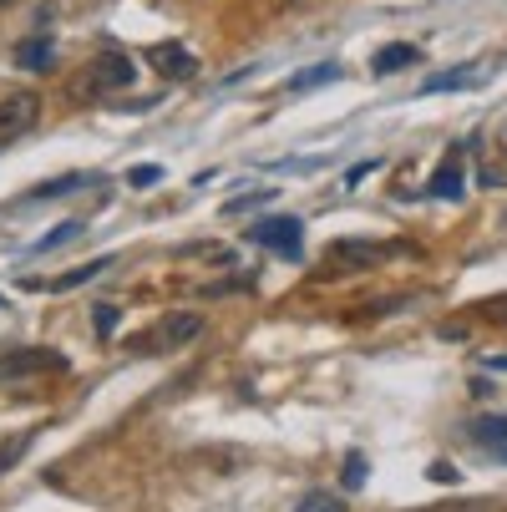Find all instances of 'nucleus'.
Masks as SVG:
<instances>
[{
  "label": "nucleus",
  "mask_w": 507,
  "mask_h": 512,
  "mask_svg": "<svg viewBox=\"0 0 507 512\" xmlns=\"http://www.w3.org/2000/svg\"><path fill=\"white\" fill-rule=\"evenodd\" d=\"M198 335H203V315H198V310H173V315L158 320L148 335H137L132 350H137V355H163V350H178V345H188V340H198Z\"/></svg>",
  "instance_id": "f257e3e1"
},
{
  "label": "nucleus",
  "mask_w": 507,
  "mask_h": 512,
  "mask_svg": "<svg viewBox=\"0 0 507 512\" xmlns=\"http://www.w3.org/2000/svg\"><path fill=\"white\" fill-rule=\"evenodd\" d=\"M137 77V66L127 51H102L92 66H87V92L92 97H112V92H127Z\"/></svg>",
  "instance_id": "f03ea898"
},
{
  "label": "nucleus",
  "mask_w": 507,
  "mask_h": 512,
  "mask_svg": "<svg viewBox=\"0 0 507 512\" xmlns=\"http://www.w3.org/2000/svg\"><path fill=\"white\" fill-rule=\"evenodd\" d=\"M41 371H66V355L56 350H11V355H0V386L6 381H26V376H41Z\"/></svg>",
  "instance_id": "7ed1b4c3"
},
{
  "label": "nucleus",
  "mask_w": 507,
  "mask_h": 512,
  "mask_svg": "<svg viewBox=\"0 0 507 512\" xmlns=\"http://www.w3.org/2000/svg\"><path fill=\"white\" fill-rule=\"evenodd\" d=\"M36 117H41V97H36V92H16V97H6V102H0V142H11V137L31 132Z\"/></svg>",
  "instance_id": "20e7f679"
},
{
  "label": "nucleus",
  "mask_w": 507,
  "mask_h": 512,
  "mask_svg": "<svg viewBox=\"0 0 507 512\" xmlns=\"http://www.w3.org/2000/svg\"><path fill=\"white\" fill-rule=\"evenodd\" d=\"M300 229H305L300 218L284 213V218H264V224H254L249 239L264 244V249H274V254H300Z\"/></svg>",
  "instance_id": "39448f33"
},
{
  "label": "nucleus",
  "mask_w": 507,
  "mask_h": 512,
  "mask_svg": "<svg viewBox=\"0 0 507 512\" xmlns=\"http://www.w3.org/2000/svg\"><path fill=\"white\" fill-rule=\"evenodd\" d=\"M153 61H158V77H168V82L193 77V56H188V46H178V41L158 46V51H153Z\"/></svg>",
  "instance_id": "423d86ee"
},
{
  "label": "nucleus",
  "mask_w": 507,
  "mask_h": 512,
  "mask_svg": "<svg viewBox=\"0 0 507 512\" xmlns=\"http://www.w3.org/2000/svg\"><path fill=\"white\" fill-rule=\"evenodd\" d=\"M51 61H56V46L41 41V36H31V41L16 46V66L21 71H51Z\"/></svg>",
  "instance_id": "0eeeda50"
},
{
  "label": "nucleus",
  "mask_w": 507,
  "mask_h": 512,
  "mask_svg": "<svg viewBox=\"0 0 507 512\" xmlns=\"http://www.w3.org/2000/svg\"><path fill=\"white\" fill-rule=\"evenodd\" d=\"M416 61V46H406V41H391V46H381L376 56H371V66H376V77H396L401 66H411Z\"/></svg>",
  "instance_id": "6e6552de"
},
{
  "label": "nucleus",
  "mask_w": 507,
  "mask_h": 512,
  "mask_svg": "<svg viewBox=\"0 0 507 512\" xmlns=\"http://www.w3.org/2000/svg\"><path fill=\"white\" fill-rule=\"evenodd\" d=\"M472 442H482L487 452H497V447H507V416H477L472 426Z\"/></svg>",
  "instance_id": "1a4fd4ad"
},
{
  "label": "nucleus",
  "mask_w": 507,
  "mask_h": 512,
  "mask_svg": "<svg viewBox=\"0 0 507 512\" xmlns=\"http://www.w3.org/2000/svg\"><path fill=\"white\" fill-rule=\"evenodd\" d=\"M426 193H431V198H462V158L442 163V168H437V178L426 183Z\"/></svg>",
  "instance_id": "9d476101"
},
{
  "label": "nucleus",
  "mask_w": 507,
  "mask_h": 512,
  "mask_svg": "<svg viewBox=\"0 0 507 512\" xmlns=\"http://www.w3.org/2000/svg\"><path fill=\"white\" fill-rule=\"evenodd\" d=\"M77 234H87V224H77V218H66V224H56V229H51L46 239H36L26 254H51V249H61L66 239H77Z\"/></svg>",
  "instance_id": "9b49d317"
},
{
  "label": "nucleus",
  "mask_w": 507,
  "mask_h": 512,
  "mask_svg": "<svg viewBox=\"0 0 507 512\" xmlns=\"http://www.w3.org/2000/svg\"><path fill=\"white\" fill-rule=\"evenodd\" d=\"M102 269H112V259H92V264H82V269H71V274H61V279H51L46 289H77V284H87V279H97Z\"/></svg>",
  "instance_id": "f8f14e48"
},
{
  "label": "nucleus",
  "mask_w": 507,
  "mask_h": 512,
  "mask_svg": "<svg viewBox=\"0 0 507 512\" xmlns=\"http://www.w3.org/2000/svg\"><path fill=\"white\" fill-rule=\"evenodd\" d=\"M26 447H31V431H16L11 442L0 447V477H6V472H11V467H16L21 457H26Z\"/></svg>",
  "instance_id": "ddd939ff"
},
{
  "label": "nucleus",
  "mask_w": 507,
  "mask_h": 512,
  "mask_svg": "<svg viewBox=\"0 0 507 512\" xmlns=\"http://www.w3.org/2000/svg\"><path fill=\"white\" fill-rule=\"evenodd\" d=\"M335 77H340V66H335V61H325V66H310L305 77H295L289 87H295V92H305V87H320V82H335Z\"/></svg>",
  "instance_id": "4468645a"
},
{
  "label": "nucleus",
  "mask_w": 507,
  "mask_h": 512,
  "mask_svg": "<svg viewBox=\"0 0 507 512\" xmlns=\"http://www.w3.org/2000/svg\"><path fill=\"white\" fill-rule=\"evenodd\" d=\"M295 512H345V502H340V497H330V492H305Z\"/></svg>",
  "instance_id": "2eb2a0df"
},
{
  "label": "nucleus",
  "mask_w": 507,
  "mask_h": 512,
  "mask_svg": "<svg viewBox=\"0 0 507 512\" xmlns=\"http://www.w3.org/2000/svg\"><path fill=\"white\" fill-rule=\"evenodd\" d=\"M467 82H472L467 71H452V77H426L421 92H457V87H467Z\"/></svg>",
  "instance_id": "dca6fc26"
},
{
  "label": "nucleus",
  "mask_w": 507,
  "mask_h": 512,
  "mask_svg": "<svg viewBox=\"0 0 507 512\" xmlns=\"http://www.w3.org/2000/svg\"><path fill=\"white\" fill-rule=\"evenodd\" d=\"M269 198H274V188H259V193L229 198V203H224V213H249V208H259V203H269Z\"/></svg>",
  "instance_id": "f3484780"
},
{
  "label": "nucleus",
  "mask_w": 507,
  "mask_h": 512,
  "mask_svg": "<svg viewBox=\"0 0 507 512\" xmlns=\"http://www.w3.org/2000/svg\"><path fill=\"white\" fill-rule=\"evenodd\" d=\"M366 472H371V467H366V457L350 452V457H345V477H340V482H345V487H360V482H366Z\"/></svg>",
  "instance_id": "a211bd4d"
},
{
  "label": "nucleus",
  "mask_w": 507,
  "mask_h": 512,
  "mask_svg": "<svg viewBox=\"0 0 507 512\" xmlns=\"http://www.w3.org/2000/svg\"><path fill=\"white\" fill-rule=\"evenodd\" d=\"M87 178H56V183H41L31 198H61V193H71V188H82Z\"/></svg>",
  "instance_id": "6ab92c4d"
},
{
  "label": "nucleus",
  "mask_w": 507,
  "mask_h": 512,
  "mask_svg": "<svg viewBox=\"0 0 507 512\" xmlns=\"http://www.w3.org/2000/svg\"><path fill=\"white\" fill-rule=\"evenodd\" d=\"M112 330H117V310H112V305H97V335L107 340Z\"/></svg>",
  "instance_id": "aec40b11"
},
{
  "label": "nucleus",
  "mask_w": 507,
  "mask_h": 512,
  "mask_svg": "<svg viewBox=\"0 0 507 512\" xmlns=\"http://www.w3.org/2000/svg\"><path fill=\"white\" fill-rule=\"evenodd\" d=\"M158 178H163V168H153V163H142V168L127 173V183H137V188H142V183H158Z\"/></svg>",
  "instance_id": "412c9836"
},
{
  "label": "nucleus",
  "mask_w": 507,
  "mask_h": 512,
  "mask_svg": "<svg viewBox=\"0 0 507 512\" xmlns=\"http://www.w3.org/2000/svg\"><path fill=\"white\" fill-rule=\"evenodd\" d=\"M426 477H431V482H457V467H452V462H431Z\"/></svg>",
  "instance_id": "4be33fe9"
},
{
  "label": "nucleus",
  "mask_w": 507,
  "mask_h": 512,
  "mask_svg": "<svg viewBox=\"0 0 507 512\" xmlns=\"http://www.w3.org/2000/svg\"><path fill=\"white\" fill-rule=\"evenodd\" d=\"M492 371H507V360H492Z\"/></svg>",
  "instance_id": "5701e85b"
},
{
  "label": "nucleus",
  "mask_w": 507,
  "mask_h": 512,
  "mask_svg": "<svg viewBox=\"0 0 507 512\" xmlns=\"http://www.w3.org/2000/svg\"><path fill=\"white\" fill-rule=\"evenodd\" d=\"M497 457H502V462H507V447H497Z\"/></svg>",
  "instance_id": "b1692460"
},
{
  "label": "nucleus",
  "mask_w": 507,
  "mask_h": 512,
  "mask_svg": "<svg viewBox=\"0 0 507 512\" xmlns=\"http://www.w3.org/2000/svg\"><path fill=\"white\" fill-rule=\"evenodd\" d=\"M0 6H11V0H0Z\"/></svg>",
  "instance_id": "393cba45"
},
{
  "label": "nucleus",
  "mask_w": 507,
  "mask_h": 512,
  "mask_svg": "<svg viewBox=\"0 0 507 512\" xmlns=\"http://www.w3.org/2000/svg\"><path fill=\"white\" fill-rule=\"evenodd\" d=\"M0 310H6V300H0Z\"/></svg>",
  "instance_id": "a878e982"
},
{
  "label": "nucleus",
  "mask_w": 507,
  "mask_h": 512,
  "mask_svg": "<svg viewBox=\"0 0 507 512\" xmlns=\"http://www.w3.org/2000/svg\"><path fill=\"white\" fill-rule=\"evenodd\" d=\"M462 512H467V507H462Z\"/></svg>",
  "instance_id": "bb28decb"
}]
</instances>
